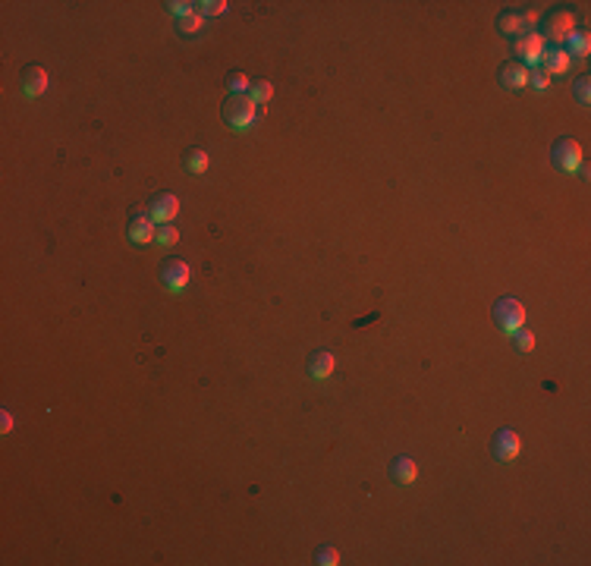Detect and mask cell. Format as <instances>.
I'll return each mask as SVG.
<instances>
[{
	"instance_id": "cell-20",
	"label": "cell",
	"mask_w": 591,
	"mask_h": 566,
	"mask_svg": "<svg viewBox=\"0 0 591 566\" xmlns=\"http://www.w3.org/2000/svg\"><path fill=\"white\" fill-rule=\"evenodd\" d=\"M202 26H204V16L198 13H189V16H183V19H177V28H179V35H198L202 32Z\"/></svg>"
},
{
	"instance_id": "cell-11",
	"label": "cell",
	"mask_w": 591,
	"mask_h": 566,
	"mask_svg": "<svg viewBox=\"0 0 591 566\" xmlns=\"http://www.w3.org/2000/svg\"><path fill=\"white\" fill-rule=\"evenodd\" d=\"M22 91L28 98H38L48 91V69L44 67H26L22 69Z\"/></svg>"
},
{
	"instance_id": "cell-27",
	"label": "cell",
	"mask_w": 591,
	"mask_h": 566,
	"mask_svg": "<svg viewBox=\"0 0 591 566\" xmlns=\"http://www.w3.org/2000/svg\"><path fill=\"white\" fill-rule=\"evenodd\" d=\"M576 98H579V104H588L591 101V79H588V76H579V79H576Z\"/></svg>"
},
{
	"instance_id": "cell-22",
	"label": "cell",
	"mask_w": 591,
	"mask_h": 566,
	"mask_svg": "<svg viewBox=\"0 0 591 566\" xmlns=\"http://www.w3.org/2000/svg\"><path fill=\"white\" fill-rule=\"evenodd\" d=\"M315 563H321V566H337V563H340V551H337V547H330V545L318 547V554H315Z\"/></svg>"
},
{
	"instance_id": "cell-14",
	"label": "cell",
	"mask_w": 591,
	"mask_h": 566,
	"mask_svg": "<svg viewBox=\"0 0 591 566\" xmlns=\"http://www.w3.org/2000/svg\"><path fill=\"white\" fill-rule=\"evenodd\" d=\"M308 375H312L315 381H327V378L333 375V355L327 353V349H321V353H315L312 359H308Z\"/></svg>"
},
{
	"instance_id": "cell-6",
	"label": "cell",
	"mask_w": 591,
	"mask_h": 566,
	"mask_svg": "<svg viewBox=\"0 0 591 566\" xmlns=\"http://www.w3.org/2000/svg\"><path fill=\"white\" fill-rule=\"evenodd\" d=\"M161 283L164 290H170V293H183L189 287V265L179 258H167L161 265Z\"/></svg>"
},
{
	"instance_id": "cell-29",
	"label": "cell",
	"mask_w": 591,
	"mask_h": 566,
	"mask_svg": "<svg viewBox=\"0 0 591 566\" xmlns=\"http://www.w3.org/2000/svg\"><path fill=\"white\" fill-rule=\"evenodd\" d=\"M0 428H3V434H10V431H13V416H10L7 409H3V418H0Z\"/></svg>"
},
{
	"instance_id": "cell-24",
	"label": "cell",
	"mask_w": 591,
	"mask_h": 566,
	"mask_svg": "<svg viewBox=\"0 0 591 566\" xmlns=\"http://www.w3.org/2000/svg\"><path fill=\"white\" fill-rule=\"evenodd\" d=\"M529 85H535L538 91L547 89V85H551V76H547V69H541V67L529 69Z\"/></svg>"
},
{
	"instance_id": "cell-4",
	"label": "cell",
	"mask_w": 591,
	"mask_h": 566,
	"mask_svg": "<svg viewBox=\"0 0 591 566\" xmlns=\"http://www.w3.org/2000/svg\"><path fill=\"white\" fill-rule=\"evenodd\" d=\"M547 51V42L541 38V32H522L513 42V54L519 57V63L525 67H541V57Z\"/></svg>"
},
{
	"instance_id": "cell-7",
	"label": "cell",
	"mask_w": 591,
	"mask_h": 566,
	"mask_svg": "<svg viewBox=\"0 0 591 566\" xmlns=\"http://www.w3.org/2000/svg\"><path fill=\"white\" fill-rule=\"evenodd\" d=\"M491 450H494V459L497 463H513V459L519 457V450H522V441H519V434L513 428H500L494 434V443H491Z\"/></svg>"
},
{
	"instance_id": "cell-16",
	"label": "cell",
	"mask_w": 591,
	"mask_h": 566,
	"mask_svg": "<svg viewBox=\"0 0 591 566\" xmlns=\"http://www.w3.org/2000/svg\"><path fill=\"white\" fill-rule=\"evenodd\" d=\"M566 44H570V51H566V54L585 60V57H588V51H591V35L585 32V28H576V32L566 38Z\"/></svg>"
},
{
	"instance_id": "cell-1",
	"label": "cell",
	"mask_w": 591,
	"mask_h": 566,
	"mask_svg": "<svg viewBox=\"0 0 591 566\" xmlns=\"http://www.w3.org/2000/svg\"><path fill=\"white\" fill-rule=\"evenodd\" d=\"M224 120L236 132L252 130V126H255V120H258V104L252 101L249 95H230L224 101Z\"/></svg>"
},
{
	"instance_id": "cell-28",
	"label": "cell",
	"mask_w": 591,
	"mask_h": 566,
	"mask_svg": "<svg viewBox=\"0 0 591 566\" xmlns=\"http://www.w3.org/2000/svg\"><path fill=\"white\" fill-rule=\"evenodd\" d=\"M538 19H541V10H525V13H522V26L525 28H531Z\"/></svg>"
},
{
	"instance_id": "cell-19",
	"label": "cell",
	"mask_w": 591,
	"mask_h": 566,
	"mask_svg": "<svg viewBox=\"0 0 591 566\" xmlns=\"http://www.w3.org/2000/svg\"><path fill=\"white\" fill-rule=\"evenodd\" d=\"M227 89L233 91V95H249L252 89V79L245 73H239V69H233L230 76H227Z\"/></svg>"
},
{
	"instance_id": "cell-15",
	"label": "cell",
	"mask_w": 591,
	"mask_h": 566,
	"mask_svg": "<svg viewBox=\"0 0 591 566\" xmlns=\"http://www.w3.org/2000/svg\"><path fill=\"white\" fill-rule=\"evenodd\" d=\"M497 32L519 38V35L525 32V26H522V13H516V10H503V13L497 16Z\"/></svg>"
},
{
	"instance_id": "cell-17",
	"label": "cell",
	"mask_w": 591,
	"mask_h": 566,
	"mask_svg": "<svg viewBox=\"0 0 591 566\" xmlns=\"http://www.w3.org/2000/svg\"><path fill=\"white\" fill-rule=\"evenodd\" d=\"M186 170L189 173H204L208 170V151L204 148H189L186 151Z\"/></svg>"
},
{
	"instance_id": "cell-25",
	"label": "cell",
	"mask_w": 591,
	"mask_h": 566,
	"mask_svg": "<svg viewBox=\"0 0 591 566\" xmlns=\"http://www.w3.org/2000/svg\"><path fill=\"white\" fill-rule=\"evenodd\" d=\"M513 337H516V349H519V353H531V349H535V334H531V330L522 328V330H516Z\"/></svg>"
},
{
	"instance_id": "cell-23",
	"label": "cell",
	"mask_w": 591,
	"mask_h": 566,
	"mask_svg": "<svg viewBox=\"0 0 591 566\" xmlns=\"http://www.w3.org/2000/svg\"><path fill=\"white\" fill-rule=\"evenodd\" d=\"M195 10L202 16H220V13H227V3L224 0H204V3H195Z\"/></svg>"
},
{
	"instance_id": "cell-9",
	"label": "cell",
	"mask_w": 591,
	"mask_h": 566,
	"mask_svg": "<svg viewBox=\"0 0 591 566\" xmlns=\"http://www.w3.org/2000/svg\"><path fill=\"white\" fill-rule=\"evenodd\" d=\"M130 239L136 242V246H148V242H157V227H155V220H151L148 214L139 211L136 218L130 220Z\"/></svg>"
},
{
	"instance_id": "cell-13",
	"label": "cell",
	"mask_w": 591,
	"mask_h": 566,
	"mask_svg": "<svg viewBox=\"0 0 591 566\" xmlns=\"http://www.w3.org/2000/svg\"><path fill=\"white\" fill-rule=\"evenodd\" d=\"M570 63H572V57L566 54L563 48H551V51H544V57H541V69H547V76H560V73H566V69H570Z\"/></svg>"
},
{
	"instance_id": "cell-5",
	"label": "cell",
	"mask_w": 591,
	"mask_h": 566,
	"mask_svg": "<svg viewBox=\"0 0 591 566\" xmlns=\"http://www.w3.org/2000/svg\"><path fill=\"white\" fill-rule=\"evenodd\" d=\"M551 161H554V167H557V170L576 173L579 167H582V145H579L572 136L560 139V142L554 145V151H551Z\"/></svg>"
},
{
	"instance_id": "cell-10",
	"label": "cell",
	"mask_w": 591,
	"mask_h": 566,
	"mask_svg": "<svg viewBox=\"0 0 591 566\" xmlns=\"http://www.w3.org/2000/svg\"><path fill=\"white\" fill-rule=\"evenodd\" d=\"M500 82L506 85V89H513V91L525 89V85H529V67L519 63V60H506L500 67Z\"/></svg>"
},
{
	"instance_id": "cell-3",
	"label": "cell",
	"mask_w": 591,
	"mask_h": 566,
	"mask_svg": "<svg viewBox=\"0 0 591 566\" xmlns=\"http://www.w3.org/2000/svg\"><path fill=\"white\" fill-rule=\"evenodd\" d=\"M576 32V13L572 10H554V13H547V19H544V32L541 38L551 44H566V38Z\"/></svg>"
},
{
	"instance_id": "cell-26",
	"label": "cell",
	"mask_w": 591,
	"mask_h": 566,
	"mask_svg": "<svg viewBox=\"0 0 591 566\" xmlns=\"http://www.w3.org/2000/svg\"><path fill=\"white\" fill-rule=\"evenodd\" d=\"M167 10H170L177 19H183V16L195 13V3H189V0H170V3H167Z\"/></svg>"
},
{
	"instance_id": "cell-12",
	"label": "cell",
	"mask_w": 591,
	"mask_h": 566,
	"mask_svg": "<svg viewBox=\"0 0 591 566\" xmlns=\"http://www.w3.org/2000/svg\"><path fill=\"white\" fill-rule=\"evenodd\" d=\"M390 478H394L396 484H412L415 478H418V466H415V459H409V457H396L394 463H390Z\"/></svg>"
},
{
	"instance_id": "cell-8",
	"label": "cell",
	"mask_w": 591,
	"mask_h": 566,
	"mask_svg": "<svg viewBox=\"0 0 591 566\" xmlns=\"http://www.w3.org/2000/svg\"><path fill=\"white\" fill-rule=\"evenodd\" d=\"M179 214V198L173 192H157L148 202V218L155 224H173V218Z\"/></svg>"
},
{
	"instance_id": "cell-21",
	"label": "cell",
	"mask_w": 591,
	"mask_h": 566,
	"mask_svg": "<svg viewBox=\"0 0 591 566\" xmlns=\"http://www.w3.org/2000/svg\"><path fill=\"white\" fill-rule=\"evenodd\" d=\"M177 242H179V230L173 224H164L161 230H157V246L170 249V246H177Z\"/></svg>"
},
{
	"instance_id": "cell-2",
	"label": "cell",
	"mask_w": 591,
	"mask_h": 566,
	"mask_svg": "<svg viewBox=\"0 0 591 566\" xmlns=\"http://www.w3.org/2000/svg\"><path fill=\"white\" fill-rule=\"evenodd\" d=\"M494 321H497V328H500L503 334H516V330L525 328V306L519 299H513V296H506V299H497Z\"/></svg>"
},
{
	"instance_id": "cell-18",
	"label": "cell",
	"mask_w": 591,
	"mask_h": 566,
	"mask_svg": "<svg viewBox=\"0 0 591 566\" xmlns=\"http://www.w3.org/2000/svg\"><path fill=\"white\" fill-rule=\"evenodd\" d=\"M249 98L255 104H267L274 98V85L267 82V79H255V82H252V89H249Z\"/></svg>"
}]
</instances>
